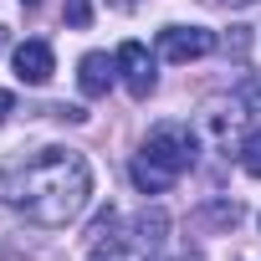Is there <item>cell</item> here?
<instances>
[{"label": "cell", "mask_w": 261, "mask_h": 261, "mask_svg": "<svg viewBox=\"0 0 261 261\" xmlns=\"http://www.w3.org/2000/svg\"><path fill=\"white\" fill-rule=\"evenodd\" d=\"M236 102H241L246 113H261V72H251V77L236 87Z\"/></svg>", "instance_id": "cell-8"}, {"label": "cell", "mask_w": 261, "mask_h": 261, "mask_svg": "<svg viewBox=\"0 0 261 261\" xmlns=\"http://www.w3.org/2000/svg\"><path fill=\"white\" fill-rule=\"evenodd\" d=\"M215 51V31L205 26H164L159 31V57L164 62H200Z\"/></svg>", "instance_id": "cell-3"}, {"label": "cell", "mask_w": 261, "mask_h": 261, "mask_svg": "<svg viewBox=\"0 0 261 261\" xmlns=\"http://www.w3.org/2000/svg\"><path fill=\"white\" fill-rule=\"evenodd\" d=\"M113 72H118V62H108L102 51H87V57L77 62V82H82L87 97H102V92L113 87Z\"/></svg>", "instance_id": "cell-6"}, {"label": "cell", "mask_w": 261, "mask_h": 261, "mask_svg": "<svg viewBox=\"0 0 261 261\" xmlns=\"http://www.w3.org/2000/svg\"><path fill=\"white\" fill-rule=\"evenodd\" d=\"M195 154H200V139H195V128L190 123H159L154 134L144 139L139 159H134V185L144 195H164L179 174L195 169Z\"/></svg>", "instance_id": "cell-2"}, {"label": "cell", "mask_w": 261, "mask_h": 261, "mask_svg": "<svg viewBox=\"0 0 261 261\" xmlns=\"http://www.w3.org/2000/svg\"><path fill=\"white\" fill-rule=\"evenodd\" d=\"M92 169L77 149H41L36 159L16 164L0 179V200L36 225H67L87 210Z\"/></svg>", "instance_id": "cell-1"}, {"label": "cell", "mask_w": 261, "mask_h": 261, "mask_svg": "<svg viewBox=\"0 0 261 261\" xmlns=\"http://www.w3.org/2000/svg\"><path fill=\"white\" fill-rule=\"evenodd\" d=\"M26 6H36V0H26Z\"/></svg>", "instance_id": "cell-13"}, {"label": "cell", "mask_w": 261, "mask_h": 261, "mask_svg": "<svg viewBox=\"0 0 261 261\" xmlns=\"http://www.w3.org/2000/svg\"><path fill=\"white\" fill-rule=\"evenodd\" d=\"M108 6H118V11H134V6H139V0H108Z\"/></svg>", "instance_id": "cell-11"}, {"label": "cell", "mask_w": 261, "mask_h": 261, "mask_svg": "<svg viewBox=\"0 0 261 261\" xmlns=\"http://www.w3.org/2000/svg\"><path fill=\"white\" fill-rule=\"evenodd\" d=\"M241 169H246L251 179H261V128H256V134L241 144Z\"/></svg>", "instance_id": "cell-7"}, {"label": "cell", "mask_w": 261, "mask_h": 261, "mask_svg": "<svg viewBox=\"0 0 261 261\" xmlns=\"http://www.w3.org/2000/svg\"><path fill=\"white\" fill-rule=\"evenodd\" d=\"M11 108H16V97H11V92H0V123H6V113H11Z\"/></svg>", "instance_id": "cell-10"}, {"label": "cell", "mask_w": 261, "mask_h": 261, "mask_svg": "<svg viewBox=\"0 0 261 261\" xmlns=\"http://www.w3.org/2000/svg\"><path fill=\"white\" fill-rule=\"evenodd\" d=\"M67 21L72 26H87L92 21V0H67Z\"/></svg>", "instance_id": "cell-9"}, {"label": "cell", "mask_w": 261, "mask_h": 261, "mask_svg": "<svg viewBox=\"0 0 261 261\" xmlns=\"http://www.w3.org/2000/svg\"><path fill=\"white\" fill-rule=\"evenodd\" d=\"M215 6H256V0H215Z\"/></svg>", "instance_id": "cell-12"}, {"label": "cell", "mask_w": 261, "mask_h": 261, "mask_svg": "<svg viewBox=\"0 0 261 261\" xmlns=\"http://www.w3.org/2000/svg\"><path fill=\"white\" fill-rule=\"evenodd\" d=\"M113 62H118V72H123V82H128V92H134V97H149V92H154L159 77H154V57H149L144 41H123Z\"/></svg>", "instance_id": "cell-4"}, {"label": "cell", "mask_w": 261, "mask_h": 261, "mask_svg": "<svg viewBox=\"0 0 261 261\" xmlns=\"http://www.w3.org/2000/svg\"><path fill=\"white\" fill-rule=\"evenodd\" d=\"M11 62H16V77H21L26 87H46V82H51V72H57V62H51V46H46V41H21V46L11 51Z\"/></svg>", "instance_id": "cell-5"}]
</instances>
